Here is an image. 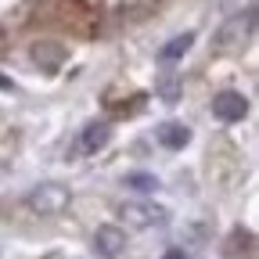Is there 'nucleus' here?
Masks as SVG:
<instances>
[{"mask_svg": "<svg viewBox=\"0 0 259 259\" xmlns=\"http://www.w3.org/2000/svg\"><path fill=\"white\" fill-rule=\"evenodd\" d=\"M25 202H29V209H32V212H40V216H58V212H65V209H69V202H72V191L65 187V184L47 180V184H40V187H32Z\"/></svg>", "mask_w": 259, "mask_h": 259, "instance_id": "obj_1", "label": "nucleus"}, {"mask_svg": "<svg viewBox=\"0 0 259 259\" xmlns=\"http://www.w3.org/2000/svg\"><path fill=\"white\" fill-rule=\"evenodd\" d=\"M255 32V8H245L231 22H223L216 32V51H241Z\"/></svg>", "mask_w": 259, "mask_h": 259, "instance_id": "obj_2", "label": "nucleus"}, {"mask_svg": "<svg viewBox=\"0 0 259 259\" xmlns=\"http://www.w3.org/2000/svg\"><path fill=\"white\" fill-rule=\"evenodd\" d=\"M122 223L126 227H137V231H144V227H155V223H166V209L155 205V202H126L119 209Z\"/></svg>", "mask_w": 259, "mask_h": 259, "instance_id": "obj_3", "label": "nucleus"}, {"mask_svg": "<svg viewBox=\"0 0 259 259\" xmlns=\"http://www.w3.org/2000/svg\"><path fill=\"white\" fill-rule=\"evenodd\" d=\"M212 115L220 122H241L248 115V97L238 94V90H220L212 97Z\"/></svg>", "mask_w": 259, "mask_h": 259, "instance_id": "obj_4", "label": "nucleus"}, {"mask_svg": "<svg viewBox=\"0 0 259 259\" xmlns=\"http://www.w3.org/2000/svg\"><path fill=\"white\" fill-rule=\"evenodd\" d=\"M122 248H126V231H122V227H115V223H101V227L94 231V252H97V255L119 259Z\"/></svg>", "mask_w": 259, "mask_h": 259, "instance_id": "obj_5", "label": "nucleus"}, {"mask_svg": "<svg viewBox=\"0 0 259 259\" xmlns=\"http://www.w3.org/2000/svg\"><path fill=\"white\" fill-rule=\"evenodd\" d=\"M108 141H112V126L105 119H97V122H90L83 134H79V151L83 155H94V151H101Z\"/></svg>", "mask_w": 259, "mask_h": 259, "instance_id": "obj_6", "label": "nucleus"}, {"mask_svg": "<svg viewBox=\"0 0 259 259\" xmlns=\"http://www.w3.org/2000/svg\"><path fill=\"white\" fill-rule=\"evenodd\" d=\"M155 137H158V144H162V148L180 151V148L191 141V130H187L184 122H162V126L155 130Z\"/></svg>", "mask_w": 259, "mask_h": 259, "instance_id": "obj_7", "label": "nucleus"}, {"mask_svg": "<svg viewBox=\"0 0 259 259\" xmlns=\"http://www.w3.org/2000/svg\"><path fill=\"white\" fill-rule=\"evenodd\" d=\"M227 259H248L252 255V234L245 231V227H238V231L227 238Z\"/></svg>", "mask_w": 259, "mask_h": 259, "instance_id": "obj_8", "label": "nucleus"}, {"mask_svg": "<svg viewBox=\"0 0 259 259\" xmlns=\"http://www.w3.org/2000/svg\"><path fill=\"white\" fill-rule=\"evenodd\" d=\"M191 47H194V32H180V36H173L166 47L158 51V58H162V61H177V58H184Z\"/></svg>", "mask_w": 259, "mask_h": 259, "instance_id": "obj_9", "label": "nucleus"}, {"mask_svg": "<svg viewBox=\"0 0 259 259\" xmlns=\"http://www.w3.org/2000/svg\"><path fill=\"white\" fill-rule=\"evenodd\" d=\"M32 58H36V65L44 61V69H58V65L65 61V51L58 44H36L32 47Z\"/></svg>", "mask_w": 259, "mask_h": 259, "instance_id": "obj_10", "label": "nucleus"}, {"mask_svg": "<svg viewBox=\"0 0 259 259\" xmlns=\"http://www.w3.org/2000/svg\"><path fill=\"white\" fill-rule=\"evenodd\" d=\"M126 187H134V191H158V177H151V173H130Z\"/></svg>", "mask_w": 259, "mask_h": 259, "instance_id": "obj_11", "label": "nucleus"}, {"mask_svg": "<svg viewBox=\"0 0 259 259\" xmlns=\"http://www.w3.org/2000/svg\"><path fill=\"white\" fill-rule=\"evenodd\" d=\"M166 259H187V255H184L180 248H169V252H166Z\"/></svg>", "mask_w": 259, "mask_h": 259, "instance_id": "obj_12", "label": "nucleus"}, {"mask_svg": "<svg viewBox=\"0 0 259 259\" xmlns=\"http://www.w3.org/2000/svg\"><path fill=\"white\" fill-rule=\"evenodd\" d=\"M0 87H4V90H15V83H11V79H4V76H0Z\"/></svg>", "mask_w": 259, "mask_h": 259, "instance_id": "obj_13", "label": "nucleus"}]
</instances>
